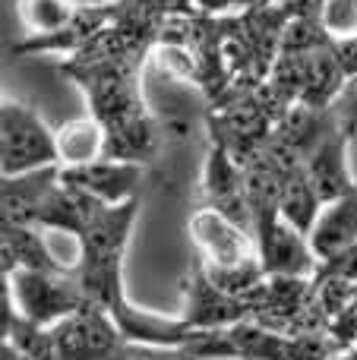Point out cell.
Returning a JSON list of instances; mask_svg holds the SVG:
<instances>
[{
  "mask_svg": "<svg viewBox=\"0 0 357 360\" xmlns=\"http://www.w3.org/2000/svg\"><path fill=\"white\" fill-rule=\"evenodd\" d=\"M257 307L253 297H238L228 294L209 278L202 262L196 259L190 269L187 288H183V310L181 319L196 332H212V329H228L238 323H253Z\"/></svg>",
  "mask_w": 357,
  "mask_h": 360,
  "instance_id": "cell-5",
  "label": "cell"
},
{
  "mask_svg": "<svg viewBox=\"0 0 357 360\" xmlns=\"http://www.w3.org/2000/svg\"><path fill=\"white\" fill-rule=\"evenodd\" d=\"M0 256H4V275L16 272V269L70 275L51 250L44 228H32V224L0 221Z\"/></svg>",
  "mask_w": 357,
  "mask_h": 360,
  "instance_id": "cell-10",
  "label": "cell"
},
{
  "mask_svg": "<svg viewBox=\"0 0 357 360\" xmlns=\"http://www.w3.org/2000/svg\"><path fill=\"white\" fill-rule=\"evenodd\" d=\"M79 13L76 0H16V16L25 29V38L54 35L67 29Z\"/></svg>",
  "mask_w": 357,
  "mask_h": 360,
  "instance_id": "cell-14",
  "label": "cell"
},
{
  "mask_svg": "<svg viewBox=\"0 0 357 360\" xmlns=\"http://www.w3.org/2000/svg\"><path fill=\"white\" fill-rule=\"evenodd\" d=\"M51 332V360H149L101 307L86 304Z\"/></svg>",
  "mask_w": 357,
  "mask_h": 360,
  "instance_id": "cell-2",
  "label": "cell"
},
{
  "mask_svg": "<svg viewBox=\"0 0 357 360\" xmlns=\"http://www.w3.org/2000/svg\"><path fill=\"white\" fill-rule=\"evenodd\" d=\"M57 133L16 98L0 101V171L4 177H19L29 171L57 168Z\"/></svg>",
  "mask_w": 357,
  "mask_h": 360,
  "instance_id": "cell-4",
  "label": "cell"
},
{
  "mask_svg": "<svg viewBox=\"0 0 357 360\" xmlns=\"http://www.w3.org/2000/svg\"><path fill=\"white\" fill-rule=\"evenodd\" d=\"M351 133H354L351 120H339V124L323 136V143L313 149V155L307 158V165H304L323 202H335V199H342V196H348V193L357 190V180L351 177V168H348Z\"/></svg>",
  "mask_w": 357,
  "mask_h": 360,
  "instance_id": "cell-7",
  "label": "cell"
},
{
  "mask_svg": "<svg viewBox=\"0 0 357 360\" xmlns=\"http://www.w3.org/2000/svg\"><path fill=\"white\" fill-rule=\"evenodd\" d=\"M202 193L206 205L219 209L240 228H250V199H247V168L234 158L221 139L209 136L206 162H202ZM253 231V228H250Z\"/></svg>",
  "mask_w": 357,
  "mask_h": 360,
  "instance_id": "cell-6",
  "label": "cell"
},
{
  "mask_svg": "<svg viewBox=\"0 0 357 360\" xmlns=\"http://www.w3.org/2000/svg\"><path fill=\"white\" fill-rule=\"evenodd\" d=\"M335 360H357V342L345 345V348L339 351V357H335Z\"/></svg>",
  "mask_w": 357,
  "mask_h": 360,
  "instance_id": "cell-16",
  "label": "cell"
},
{
  "mask_svg": "<svg viewBox=\"0 0 357 360\" xmlns=\"http://www.w3.org/2000/svg\"><path fill=\"white\" fill-rule=\"evenodd\" d=\"M190 240L196 247V259L221 291L250 297L269 278L253 231L240 228L212 205H202L190 215Z\"/></svg>",
  "mask_w": 357,
  "mask_h": 360,
  "instance_id": "cell-1",
  "label": "cell"
},
{
  "mask_svg": "<svg viewBox=\"0 0 357 360\" xmlns=\"http://www.w3.org/2000/svg\"><path fill=\"white\" fill-rule=\"evenodd\" d=\"M60 186V165L57 168L29 171L19 177H4L0 184V212L10 224H35L51 193Z\"/></svg>",
  "mask_w": 357,
  "mask_h": 360,
  "instance_id": "cell-9",
  "label": "cell"
},
{
  "mask_svg": "<svg viewBox=\"0 0 357 360\" xmlns=\"http://www.w3.org/2000/svg\"><path fill=\"white\" fill-rule=\"evenodd\" d=\"M307 240H310V250L316 253V259H320V266L335 259V256H342L348 247H354L357 243V190L335 199V202L323 205Z\"/></svg>",
  "mask_w": 357,
  "mask_h": 360,
  "instance_id": "cell-11",
  "label": "cell"
},
{
  "mask_svg": "<svg viewBox=\"0 0 357 360\" xmlns=\"http://www.w3.org/2000/svg\"><path fill=\"white\" fill-rule=\"evenodd\" d=\"M57 152H60V168L98 162L105 155V124H98L92 114L63 124L57 130Z\"/></svg>",
  "mask_w": 357,
  "mask_h": 360,
  "instance_id": "cell-13",
  "label": "cell"
},
{
  "mask_svg": "<svg viewBox=\"0 0 357 360\" xmlns=\"http://www.w3.org/2000/svg\"><path fill=\"white\" fill-rule=\"evenodd\" d=\"M323 199L316 193L313 180H310L307 168H294L282 174V199H278V209H282V218L288 224H294L301 234H310L323 212Z\"/></svg>",
  "mask_w": 357,
  "mask_h": 360,
  "instance_id": "cell-12",
  "label": "cell"
},
{
  "mask_svg": "<svg viewBox=\"0 0 357 360\" xmlns=\"http://www.w3.org/2000/svg\"><path fill=\"white\" fill-rule=\"evenodd\" d=\"M316 19L335 41H357V0H323Z\"/></svg>",
  "mask_w": 357,
  "mask_h": 360,
  "instance_id": "cell-15",
  "label": "cell"
},
{
  "mask_svg": "<svg viewBox=\"0 0 357 360\" xmlns=\"http://www.w3.org/2000/svg\"><path fill=\"white\" fill-rule=\"evenodd\" d=\"M143 165L130 162H108L98 158L92 165H79V168H60V180L76 190L89 193V196L101 199L108 205H124L139 199V186H143Z\"/></svg>",
  "mask_w": 357,
  "mask_h": 360,
  "instance_id": "cell-8",
  "label": "cell"
},
{
  "mask_svg": "<svg viewBox=\"0 0 357 360\" xmlns=\"http://www.w3.org/2000/svg\"><path fill=\"white\" fill-rule=\"evenodd\" d=\"M4 294L16 307L19 316L38 329H54L57 323H63L89 304L76 275L29 272V269L4 275Z\"/></svg>",
  "mask_w": 357,
  "mask_h": 360,
  "instance_id": "cell-3",
  "label": "cell"
}]
</instances>
